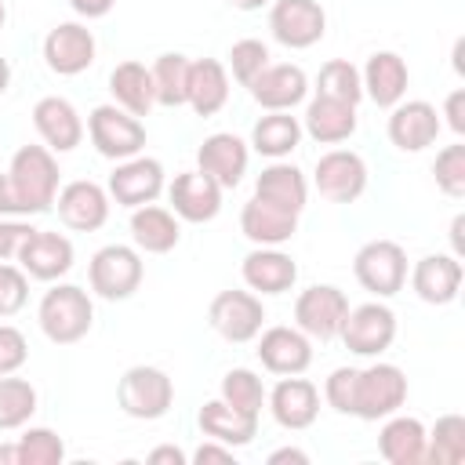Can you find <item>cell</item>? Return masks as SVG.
Listing matches in <instances>:
<instances>
[{"label": "cell", "instance_id": "cell-1", "mask_svg": "<svg viewBox=\"0 0 465 465\" xmlns=\"http://www.w3.org/2000/svg\"><path fill=\"white\" fill-rule=\"evenodd\" d=\"M58 160L47 145H22L0 174V218H29L54 207Z\"/></svg>", "mask_w": 465, "mask_h": 465}, {"label": "cell", "instance_id": "cell-2", "mask_svg": "<svg viewBox=\"0 0 465 465\" xmlns=\"http://www.w3.org/2000/svg\"><path fill=\"white\" fill-rule=\"evenodd\" d=\"M36 323L47 341L76 345L80 338H87V331L94 323L91 294L76 283H54L51 291H44V298L36 305Z\"/></svg>", "mask_w": 465, "mask_h": 465}, {"label": "cell", "instance_id": "cell-3", "mask_svg": "<svg viewBox=\"0 0 465 465\" xmlns=\"http://www.w3.org/2000/svg\"><path fill=\"white\" fill-rule=\"evenodd\" d=\"M142 276H145L142 254H138V247H127V243H105L87 262V283L105 302L131 298L142 287Z\"/></svg>", "mask_w": 465, "mask_h": 465}, {"label": "cell", "instance_id": "cell-4", "mask_svg": "<svg viewBox=\"0 0 465 465\" xmlns=\"http://www.w3.org/2000/svg\"><path fill=\"white\" fill-rule=\"evenodd\" d=\"M116 403L127 418H138V421H156L171 411L174 403V381L167 371L160 367H149V363H138V367H127L124 378L116 381Z\"/></svg>", "mask_w": 465, "mask_h": 465}, {"label": "cell", "instance_id": "cell-5", "mask_svg": "<svg viewBox=\"0 0 465 465\" xmlns=\"http://www.w3.org/2000/svg\"><path fill=\"white\" fill-rule=\"evenodd\" d=\"M407 403V374L396 363H371L356 371V400H352V418L360 421H378L396 414Z\"/></svg>", "mask_w": 465, "mask_h": 465}, {"label": "cell", "instance_id": "cell-6", "mask_svg": "<svg viewBox=\"0 0 465 465\" xmlns=\"http://www.w3.org/2000/svg\"><path fill=\"white\" fill-rule=\"evenodd\" d=\"M87 134L91 145L98 149V156L105 160H131L145 149V124L138 116H131L127 109L113 105H94L87 116Z\"/></svg>", "mask_w": 465, "mask_h": 465}, {"label": "cell", "instance_id": "cell-7", "mask_svg": "<svg viewBox=\"0 0 465 465\" xmlns=\"http://www.w3.org/2000/svg\"><path fill=\"white\" fill-rule=\"evenodd\" d=\"M352 276L374 298H392L407 283V251L396 240H371L356 251Z\"/></svg>", "mask_w": 465, "mask_h": 465}, {"label": "cell", "instance_id": "cell-8", "mask_svg": "<svg viewBox=\"0 0 465 465\" xmlns=\"http://www.w3.org/2000/svg\"><path fill=\"white\" fill-rule=\"evenodd\" d=\"M345 312H349V298L334 283H312V287H305L294 298V327L309 341H331V338H338Z\"/></svg>", "mask_w": 465, "mask_h": 465}, {"label": "cell", "instance_id": "cell-9", "mask_svg": "<svg viewBox=\"0 0 465 465\" xmlns=\"http://www.w3.org/2000/svg\"><path fill=\"white\" fill-rule=\"evenodd\" d=\"M338 338L356 356H381L396 341V312L385 302H363L345 312Z\"/></svg>", "mask_w": 465, "mask_h": 465}, {"label": "cell", "instance_id": "cell-10", "mask_svg": "<svg viewBox=\"0 0 465 465\" xmlns=\"http://www.w3.org/2000/svg\"><path fill=\"white\" fill-rule=\"evenodd\" d=\"M207 320L214 327V334H222L232 345L254 341L262 323H265V305L254 291H218L211 298Z\"/></svg>", "mask_w": 465, "mask_h": 465}, {"label": "cell", "instance_id": "cell-11", "mask_svg": "<svg viewBox=\"0 0 465 465\" xmlns=\"http://www.w3.org/2000/svg\"><path fill=\"white\" fill-rule=\"evenodd\" d=\"M269 33L276 44L291 51H305L323 40L327 11L320 7V0H276L269 11Z\"/></svg>", "mask_w": 465, "mask_h": 465}, {"label": "cell", "instance_id": "cell-12", "mask_svg": "<svg viewBox=\"0 0 465 465\" xmlns=\"http://www.w3.org/2000/svg\"><path fill=\"white\" fill-rule=\"evenodd\" d=\"M312 185L331 203H352L367 193V163L352 149H331L316 160Z\"/></svg>", "mask_w": 465, "mask_h": 465}, {"label": "cell", "instance_id": "cell-13", "mask_svg": "<svg viewBox=\"0 0 465 465\" xmlns=\"http://www.w3.org/2000/svg\"><path fill=\"white\" fill-rule=\"evenodd\" d=\"M105 193L113 203L120 207H142V203H153L160 193H163V163L153 160V156H131V160H120L105 182Z\"/></svg>", "mask_w": 465, "mask_h": 465}, {"label": "cell", "instance_id": "cell-14", "mask_svg": "<svg viewBox=\"0 0 465 465\" xmlns=\"http://www.w3.org/2000/svg\"><path fill=\"white\" fill-rule=\"evenodd\" d=\"M440 113L432 102L425 98H411V102H396L389 109V124L385 134L400 153H421L440 138Z\"/></svg>", "mask_w": 465, "mask_h": 465}, {"label": "cell", "instance_id": "cell-15", "mask_svg": "<svg viewBox=\"0 0 465 465\" xmlns=\"http://www.w3.org/2000/svg\"><path fill=\"white\" fill-rule=\"evenodd\" d=\"M94 33L80 22H58L47 36H44V62L51 73L58 76H80L84 69L94 65Z\"/></svg>", "mask_w": 465, "mask_h": 465}, {"label": "cell", "instance_id": "cell-16", "mask_svg": "<svg viewBox=\"0 0 465 465\" xmlns=\"http://www.w3.org/2000/svg\"><path fill=\"white\" fill-rule=\"evenodd\" d=\"M222 193H225V189H222L211 174H203L200 167L174 174V182L167 185L171 211L178 214V222H193V225L218 218V211H222Z\"/></svg>", "mask_w": 465, "mask_h": 465}, {"label": "cell", "instance_id": "cell-17", "mask_svg": "<svg viewBox=\"0 0 465 465\" xmlns=\"http://www.w3.org/2000/svg\"><path fill=\"white\" fill-rule=\"evenodd\" d=\"M269 403V414L280 429H291V432H302L316 421L320 414V389L309 381V378H298V374H283L272 392L265 396Z\"/></svg>", "mask_w": 465, "mask_h": 465}, {"label": "cell", "instance_id": "cell-18", "mask_svg": "<svg viewBox=\"0 0 465 465\" xmlns=\"http://www.w3.org/2000/svg\"><path fill=\"white\" fill-rule=\"evenodd\" d=\"M251 98L265 109V113H291L298 102H305L309 94V76L302 65H291V62H269L251 84H247Z\"/></svg>", "mask_w": 465, "mask_h": 465}, {"label": "cell", "instance_id": "cell-19", "mask_svg": "<svg viewBox=\"0 0 465 465\" xmlns=\"http://www.w3.org/2000/svg\"><path fill=\"white\" fill-rule=\"evenodd\" d=\"M109 203H113L109 193H105L98 182H91V178H76V182L62 185L58 196H54L58 218H62L69 229H76V232H94V229H102V225L109 222Z\"/></svg>", "mask_w": 465, "mask_h": 465}, {"label": "cell", "instance_id": "cell-20", "mask_svg": "<svg viewBox=\"0 0 465 465\" xmlns=\"http://www.w3.org/2000/svg\"><path fill=\"white\" fill-rule=\"evenodd\" d=\"M247 160H251V149L243 138H236L232 131H214L200 142L196 149V167L203 174H211L222 189H236L247 174Z\"/></svg>", "mask_w": 465, "mask_h": 465}, {"label": "cell", "instance_id": "cell-21", "mask_svg": "<svg viewBox=\"0 0 465 465\" xmlns=\"http://www.w3.org/2000/svg\"><path fill=\"white\" fill-rule=\"evenodd\" d=\"M33 127L51 153H73L84 142V120L69 98L47 94L33 105Z\"/></svg>", "mask_w": 465, "mask_h": 465}, {"label": "cell", "instance_id": "cell-22", "mask_svg": "<svg viewBox=\"0 0 465 465\" xmlns=\"http://www.w3.org/2000/svg\"><path fill=\"white\" fill-rule=\"evenodd\" d=\"M15 262L25 269V276L51 283V280H62L73 269V243L62 232L33 229V236L22 243V251H18Z\"/></svg>", "mask_w": 465, "mask_h": 465}, {"label": "cell", "instance_id": "cell-23", "mask_svg": "<svg viewBox=\"0 0 465 465\" xmlns=\"http://www.w3.org/2000/svg\"><path fill=\"white\" fill-rule=\"evenodd\" d=\"M461 258L454 254H425L411 269V287L425 305H450L461 291Z\"/></svg>", "mask_w": 465, "mask_h": 465}, {"label": "cell", "instance_id": "cell-24", "mask_svg": "<svg viewBox=\"0 0 465 465\" xmlns=\"http://www.w3.org/2000/svg\"><path fill=\"white\" fill-rule=\"evenodd\" d=\"M258 360L272 374H302L312 363V341L298 327H269L258 331Z\"/></svg>", "mask_w": 465, "mask_h": 465}, {"label": "cell", "instance_id": "cell-25", "mask_svg": "<svg viewBox=\"0 0 465 465\" xmlns=\"http://www.w3.org/2000/svg\"><path fill=\"white\" fill-rule=\"evenodd\" d=\"M240 276L247 283V291L254 294H283L294 287L298 280V265L287 251L280 247H254L243 262H240Z\"/></svg>", "mask_w": 465, "mask_h": 465}, {"label": "cell", "instance_id": "cell-26", "mask_svg": "<svg viewBox=\"0 0 465 465\" xmlns=\"http://www.w3.org/2000/svg\"><path fill=\"white\" fill-rule=\"evenodd\" d=\"M360 80H363V94L374 105L392 109L396 102H403L407 84H411V73H407V62L396 51H374L367 58V65L360 69Z\"/></svg>", "mask_w": 465, "mask_h": 465}, {"label": "cell", "instance_id": "cell-27", "mask_svg": "<svg viewBox=\"0 0 465 465\" xmlns=\"http://www.w3.org/2000/svg\"><path fill=\"white\" fill-rule=\"evenodd\" d=\"M240 232L254 243V247H280L298 232V214L280 211L258 196H251L240 211Z\"/></svg>", "mask_w": 465, "mask_h": 465}, {"label": "cell", "instance_id": "cell-28", "mask_svg": "<svg viewBox=\"0 0 465 465\" xmlns=\"http://www.w3.org/2000/svg\"><path fill=\"white\" fill-rule=\"evenodd\" d=\"M196 425H200V432L207 440H218L225 447H247L258 436V414H243L232 403H225L222 396L218 400H207L200 407Z\"/></svg>", "mask_w": 465, "mask_h": 465}, {"label": "cell", "instance_id": "cell-29", "mask_svg": "<svg viewBox=\"0 0 465 465\" xmlns=\"http://www.w3.org/2000/svg\"><path fill=\"white\" fill-rule=\"evenodd\" d=\"M302 131H305L312 142H320V145L349 142V138H352V131H356V105L316 94V98L305 105Z\"/></svg>", "mask_w": 465, "mask_h": 465}, {"label": "cell", "instance_id": "cell-30", "mask_svg": "<svg viewBox=\"0 0 465 465\" xmlns=\"http://www.w3.org/2000/svg\"><path fill=\"white\" fill-rule=\"evenodd\" d=\"M254 196L280 207V211H291V214H302L305 211V200H309V182L305 174L294 167V163H283V160H272L258 178H254Z\"/></svg>", "mask_w": 465, "mask_h": 465}, {"label": "cell", "instance_id": "cell-31", "mask_svg": "<svg viewBox=\"0 0 465 465\" xmlns=\"http://www.w3.org/2000/svg\"><path fill=\"white\" fill-rule=\"evenodd\" d=\"M131 240L145 254H167V251H174L178 240H182L178 214L171 207H156V203L134 207L131 211Z\"/></svg>", "mask_w": 465, "mask_h": 465}, {"label": "cell", "instance_id": "cell-32", "mask_svg": "<svg viewBox=\"0 0 465 465\" xmlns=\"http://www.w3.org/2000/svg\"><path fill=\"white\" fill-rule=\"evenodd\" d=\"M229 102V69L218 58H196L189 62V91L185 105H193L196 116H214Z\"/></svg>", "mask_w": 465, "mask_h": 465}, {"label": "cell", "instance_id": "cell-33", "mask_svg": "<svg viewBox=\"0 0 465 465\" xmlns=\"http://www.w3.org/2000/svg\"><path fill=\"white\" fill-rule=\"evenodd\" d=\"M378 450L389 465H421L425 461V425L411 414H389L378 432Z\"/></svg>", "mask_w": 465, "mask_h": 465}, {"label": "cell", "instance_id": "cell-34", "mask_svg": "<svg viewBox=\"0 0 465 465\" xmlns=\"http://www.w3.org/2000/svg\"><path fill=\"white\" fill-rule=\"evenodd\" d=\"M109 91H113V102L120 109H127L131 116H149L153 105H156V94H153V76L142 62L127 58L120 62L113 73H109Z\"/></svg>", "mask_w": 465, "mask_h": 465}, {"label": "cell", "instance_id": "cell-35", "mask_svg": "<svg viewBox=\"0 0 465 465\" xmlns=\"http://www.w3.org/2000/svg\"><path fill=\"white\" fill-rule=\"evenodd\" d=\"M302 124L291 113H265L254 127H251V149L269 156V160H283L302 145Z\"/></svg>", "mask_w": 465, "mask_h": 465}, {"label": "cell", "instance_id": "cell-36", "mask_svg": "<svg viewBox=\"0 0 465 465\" xmlns=\"http://www.w3.org/2000/svg\"><path fill=\"white\" fill-rule=\"evenodd\" d=\"M149 76H153L156 105H167V109L185 105V91H189V58H185V54L163 51V54L149 65Z\"/></svg>", "mask_w": 465, "mask_h": 465}, {"label": "cell", "instance_id": "cell-37", "mask_svg": "<svg viewBox=\"0 0 465 465\" xmlns=\"http://www.w3.org/2000/svg\"><path fill=\"white\" fill-rule=\"evenodd\" d=\"M425 461L436 465H461L465 461V418L443 414L432 429H425Z\"/></svg>", "mask_w": 465, "mask_h": 465}, {"label": "cell", "instance_id": "cell-38", "mask_svg": "<svg viewBox=\"0 0 465 465\" xmlns=\"http://www.w3.org/2000/svg\"><path fill=\"white\" fill-rule=\"evenodd\" d=\"M36 414V389L25 378L0 374V429H22Z\"/></svg>", "mask_w": 465, "mask_h": 465}, {"label": "cell", "instance_id": "cell-39", "mask_svg": "<svg viewBox=\"0 0 465 465\" xmlns=\"http://www.w3.org/2000/svg\"><path fill=\"white\" fill-rule=\"evenodd\" d=\"M316 94L356 105V102L363 98L360 69H356L349 58H331V62H323V65H320V76H316Z\"/></svg>", "mask_w": 465, "mask_h": 465}, {"label": "cell", "instance_id": "cell-40", "mask_svg": "<svg viewBox=\"0 0 465 465\" xmlns=\"http://www.w3.org/2000/svg\"><path fill=\"white\" fill-rule=\"evenodd\" d=\"M218 396H222L225 403H232L236 411H243V414H262V407H265V385H262V378H258L251 367H232V371H225Z\"/></svg>", "mask_w": 465, "mask_h": 465}, {"label": "cell", "instance_id": "cell-41", "mask_svg": "<svg viewBox=\"0 0 465 465\" xmlns=\"http://www.w3.org/2000/svg\"><path fill=\"white\" fill-rule=\"evenodd\" d=\"M18 465H62L65 461V443L54 429H44V425H29L18 440Z\"/></svg>", "mask_w": 465, "mask_h": 465}, {"label": "cell", "instance_id": "cell-42", "mask_svg": "<svg viewBox=\"0 0 465 465\" xmlns=\"http://www.w3.org/2000/svg\"><path fill=\"white\" fill-rule=\"evenodd\" d=\"M432 174H436V189L450 200H461L465 196V145L454 142V145H443L436 153V163H432Z\"/></svg>", "mask_w": 465, "mask_h": 465}, {"label": "cell", "instance_id": "cell-43", "mask_svg": "<svg viewBox=\"0 0 465 465\" xmlns=\"http://www.w3.org/2000/svg\"><path fill=\"white\" fill-rule=\"evenodd\" d=\"M265 65H269V47H265L262 40L243 36V40H236V44L229 47V73H232V80H236L240 87H247Z\"/></svg>", "mask_w": 465, "mask_h": 465}, {"label": "cell", "instance_id": "cell-44", "mask_svg": "<svg viewBox=\"0 0 465 465\" xmlns=\"http://www.w3.org/2000/svg\"><path fill=\"white\" fill-rule=\"evenodd\" d=\"M29 302V276L22 265L0 262V320L22 312Z\"/></svg>", "mask_w": 465, "mask_h": 465}, {"label": "cell", "instance_id": "cell-45", "mask_svg": "<svg viewBox=\"0 0 465 465\" xmlns=\"http://www.w3.org/2000/svg\"><path fill=\"white\" fill-rule=\"evenodd\" d=\"M356 371L360 367H334L323 381V400L331 411L338 414H352V400H356Z\"/></svg>", "mask_w": 465, "mask_h": 465}, {"label": "cell", "instance_id": "cell-46", "mask_svg": "<svg viewBox=\"0 0 465 465\" xmlns=\"http://www.w3.org/2000/svg\"><path fill=\"white\" fill-rule=\"evenodd\" d=\"M25 360H29L25 334L11 323H0V374H15Z\"/></svg>", "mask_w": 465, "mask_h": 465}, {"label": "cell", "instance_id": "cell-47", "mask_svg": "<svg viewBox=\"0 0 465 465\" xmlns=\"http://www.w3.org/2000/svg\"><path fill=\"white\" fill-rule=\"evenodd\" d=\"M33 236V225L22 218H0V262L18 258L22 243Z\"/></svg>", "mask_w": 465, "mask_h": 465}, {"label": "cell", "instance_id": "cell-48", "mask_svg": "<svg viewBox=\"0 0 465 465\" xmlns=\"http://www.w3.org/2000/svg\"><path fill=\"white\" fill-rule=\"evenodd\" d=\"M443 116H447V124H450L454 134H465V87H458V91L447 94V102H443Z\"/></svg>", "mask_w": 465, "mask_h": 465}, {"label": "cell", "instance_id": "cell-49", "mask_svg": "<svg viewBox=\"0 0 465 465\" xmlns=\"http://www.w3.org/2000/svg\"><path fill=\"white\" fill-rule=\"evenodd\" d=\"M189 461H196V465H207V461H232V447H225V443H218V440H207V443H200L196 450H193V458Z\"/></svg>", "mask_w": 465, "mask_h": 465}, {"label": "cell", "instance_id": "cell-50", "mask_svg": "<svg viewBox=\"0 0 465 465\" xmlns=\"http://www.w3.org/2000/svg\"><path fill=\"white\" fill-rule=\"evenodd\" d=\"M145 461H149V465H185L189 454L178 450V447H171V443H163V447H153V450L145 454Z\"/></svg>", "mask_w": 465, "mask_h": 465}, {"label": "cell", "instance_id": "cell-51", "mask_svg": "<svg viewBox=\"0 0 465 465\" xmlns=\"http://www.w3.org/2000/svg\"><path fill=\"white\" fill-rule=\"evenodd\" d=\"M69 7H73L80 18H105V15L116 7V0H69Z\"/></svg>", "mask_w": 465, "mask_h": 465}, {"label": "cell", "instance_id": "cell-52", "mask_svg": "<svg viewBox=\"0 0 465 465\" xmlns=\"http://www.w3.org/2000/svg\"><path fill=\"white\" fill-rule=\"evenodd\" d=\"M283 461H291V465H309V454L298 450V447H280V450L269 454V465H283Z\"/></svg>", "mask_w": 465, "mask_h": 465}, {"label": "cell", "instance_id": "cell-53", "mask_svg": "<svg viewBox=\"0 0 465 465\" xmlns=\"http://www.w3.org/2000/svg\"><path fill=\"white\" fill-rule=\"evenodd\" d=\"M465 214H454V222H450V254L454 258H461L465 254Z\"/></svg>", "mask_w": 465, "mask_h": 465}, {"label": "cell", "instance_id": "cell-54", "mask_svg": "<svg viewBox=\"0 0 465 465\" xmlns=\"http://www.w3.org/2000/svg\"><path fill=\"white\" fill-rule=\"evenodd\" d=\"M0 465H18V447L15 443H4L0 447Z\"/></svg>", "mask_w": 465, "mask_h": 465}, {"label": "cell", "instance_id": "cell-55", "mask_svg": "<svg viewBox=\"0 0 465 465\" xmlns=\"http://www.w3.org/2000/svg\"><path fill=\"white\" fill-rule=\"evenodd\" d=\"M229 7H236V11H258V7H265L269 0H225Z\"/></svg>", "mask_w": 465, "mask_h": 465}, {"label": "cell", "instance_id": "cell-56", "mask_svg": "<svg viewBox=\"0 0 465 465\" xmlns=\"http://www.w3.org/2000/svg\"><path fill=\"white\" fill-rule=\"evenodd\" d=\"M7 84H11V65H7V58L0 54V94L7 91Z\"/></svg>", "mask_w": 465, "mask_h": 465}, {"label": "cell", "instance_id": "cell-57", "mask_svg": "<svg viewBox=\"0 0 465 465\" xmlns=\"http://www.w3.org/2000/svg\"><path fill=\"white\" fill-rule=\"evenodd\" d=\"M461 51H465V40L454 44V69H458V73H461Z\"/></svg>", "mask_w": 465, "mask_h": 465}, {"label": "cell", "instance_id": "cell-58", "mask_svg": "<svg viewBox=\"0 0 465 465\" xmlns=\"http://www.w3.org/2000/svg\"><path fill=\"white\" fill-rule=\"evenodd\" d=\"M4 22H7V7H4V0H0V29H4Z\"/></svg>", "mask_w": 465, "mask_h": 465}]
</instances>
